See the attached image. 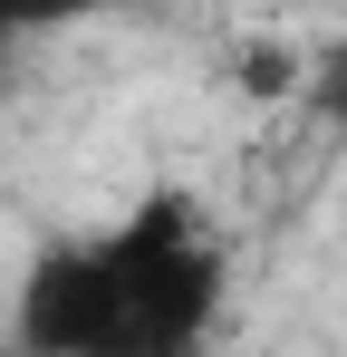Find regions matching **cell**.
Returning <instances> with one entry per match:
<instances>
[{
	"instance_id": "5",
	"label": "cell",
	"mask_w": 347,
	"mask_h": 357,
	"mask_svg": "<svg viewBox=\"0 0 347 357\" xmlns=\"http://www.w3.org/2000/svg\"><path fill=\"white\" fill-rule=\"evenodd\" d=\"M0 357H10V348H0Z\"/></svg>"
},
{
	"instance_id": "2",
	"label": "cell",
	"mask_w": 347,
	"mask_h": 357,
	"mask_svg": "<svg viewBox=\"0 0 347 357\" xmlns=\"http://www.w3.org/2000/svg\"><path fill=\"white\" fill-rule=\"evenodd\" d=\"M309 97H318V116L347 126V29L328 39V59H318V77H309Z\"/></svg>"
},
{
	"instance_id": "4",
	"label": "cell",
	"mask_w": 347,
	"mask_h": 357,
	"mask_svg": "<svg viewBox=\"0 0 347 357\" xmlns=\"http://www.w3.org/2000/svg\"><path fill=\"white\" fill-rule=\"evenodd\" d=\"M20 29H29V20H20V10H0V49H10V39H20Z\"/></svg>"
},
{
	"instance_id": "1",
	"label": "cell",
	"mask_w": 347,
	"mask_h": 357,
	"mask_svg": "<svg viewBox=\"0 0 347 357\" xmlns=\"http://www.w3.org/2000/svg\"><path fill=\"white\" fill-rule=\"evenodd\" d=\"M222 251L193 193H145L107 232H58L20 271L10 357H203Z\"/></svg>"
},
{
	"instance_id": "3",
	"label": "cell",
	"mask_w": 347,
	"mask_h": 357,
	"mask_svg": "<svg viewBox=\"0 0 347 357\" xmlns=\"http://www.w3.org/2000/svg\"><path fill=\"white\" fill-rule=\"evenodd\" d=\"M241 87H261V97H280V87H289V59H280V49H251V59H241Z\"/></svg>"
}]
</instances>
